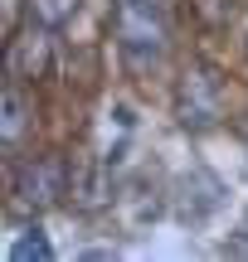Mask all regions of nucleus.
I'll return each instance as SVG.
<instances>
[{
  "label": "nucleus",
  "mask_w": 248,
  "mask_h": 262,
  "mask_svg": "<svg viewBox=\"0 0 248 262\" xmlns=\"http://www.w3.org/2000/svg\"><path fill=\"white\" fill-rule=\"evenodd\" d=\"M112 204L127 214V228H141V224H151V219L161 214V199H156V189L146 194V185H127Z\"/></svg>",
  "instance_id": "6e6552de"
},
{
  "label": "nucleus",
  "mask_w": 248,
  "mask_h": 262,
  "mask_svg": "<svg viewBox=\"0 0 248 262\" xmlns=\"http://www.w3.org/2000/svg\"><path fill=\"white\" fill-rule=\"evenodd\" d=\"M243 131H248V122H243Z\"/></svg>",
  "instance_id": "4468645a"
},
{
  "label": "nucleus",
  "mask_w": 248,
  "mask_h": 262,
  "mask_svg": "<svg viewBox=\"0 0 248 262\" xmlns=\"http://www.w3.org/2000/svg\"><path fill=\"white\" fill-rule=\"evenodd\" d=\"M229 253H234V257H248V219L239 224V233H234V243H229Z\"/></svg>",
  "instance_id": "f8f14e48"
},
{
  "label": "nucleus",
  "mask_w": 248,
  "mask_h": 262,
  "mask_svg": "<svg viewBox=\"0 0 248 262\" xmlns=\"http://www.w3.org/2000/svg\"><path fill=\"white\" fill-rule=\"evenodd\" d=\"M49 257H54V248H49V238L39 233V228H29V233L10 248V262H49Z\"/></svg>",
  "instance_id": "9d476101"
},
{
  "label": "nucleus",
  "mask_w": 248,
  "mask_h": 262,
  "mask_svg": "<svg viewBox=\"0 0 248 262\" xmlns=\"http://www.w3.org/2000/svg\"><path fill=\"white\" fill-rule=\"evenodd\" d=\"M49 68H54V34L34 19H25V29L5 49V73L19 83H39V78H49Z\"/></svg>",
  "instance_id": "20e7f679"
},
{
  "label": "nucleus",
  "mask_w": 248,
  "mask_h": 262,
  "mask_svg": "<svg viewBox=\"0 0 248 262\" xmlns=\"http://www.w3.org/2000/svg\"><path fill=\"white\" fill-rule=\"evenodd\" d=\"M161 5H171V0H161Z\"/></svg>",
  "instance_id": "ddd939ff"
},
{
  "label": "nucleus",
  "mask_w": 248,
  "mask_h": 262,
  "mask_svg": "<svg viewBox=\"0 0 248 262\" xmlns=\"http://www.w3.org/2000/svg\"><path fill=\"white\" fill-rule=\"evenodd\" d=\"M175 122L185 131H214L224 122V78L210 63H190L175 83Z\"/></svg>",
  "instance_id": "f03ea898"
},
{
  "label": "nucleus",
  "mask_w": 248,
  "mask_h": 262,
  "mask_svg": "<svg viewBox=\"0 0 248 262\" xmlns=\"http://www.w3.org/2000/svg\"><path fill=\"white\" fill-rule=\"evenodd\" d=\"M0 107H5V117H0V141H5V150H15L19 136H25V126H29V102H25V93H19V78L5 83Z\"/></svg>",
  "instance_id": "0eeeda50"
},
{
  "label": "nucleus",
  "mask_w": 248,
  "mask_h": 262,
  "mask_svg": "<svg viewBox=\"0 0 248 262\" xmlns=\"http://www.w3.org/2000/svg\"><path fill=\"white\" fill-rule=\"evenodd\" d=\"M68 185H73V175L58 156H34L19 165L15 185H10V209L15 214H44L68 194Z\"/></svg>",
  "instance_id": "7ed1b4c3"
},
{
  "label": "nucleus",
  "mask_w": 248,
  "mask_h": 262,
  "mask_svg": "<svg viewBox=\"0 0 248 262\" xmlns=\"http://www.w3.org/2000/svg\"><path fill=\"white\" fill-rule=\"evenodd\" d=\"M78 5H83V0H25V19H34V25H44V29H64L68 19L78 15Z\"/></svg>",
  "instance_id": "1a4fd4ad"
},
{
  "label": "nucleus",
  "mask_w": 248,
  "mask_h": 262,
  "mask_svg": "<svg viewBox=\"0 0 248 262\" xmlns=\"http://www.w3.org/2000/svg\"><path fill=\"white\" fill-rule=\"evenodd\" d=\"M112 39L136 73L156 68L166 58V39H171L161 0H117L112 5Z\"/></svg>",
  "instance_id": "f257e3e1"
},
{
  "label": "nucleus",
  "mask_w": 248,
  "mask_h": 262,
  "mask_svg": "<svg viewBox=\"0 0 248 262\" xmlns=\"http://www.w3.org/2000/svg\"><path fill=\"white\" fill-rule=\"evenodd\" d=\"M219 204H224V185L214 170H190V175L175 180V214H180V224H204Z\"/></svg>",
  "instance_id": "39448f33"
},
{
  "label": "nucleus",
  "mask_w": 248,
  "mask_h": 262,
  "mask_svg": "<svg viewBox=\"0 0 248 262\" xmlns=\"http://www.w3.org/2000/svg\"><path fill=\"white\" fill-rule=\"evenodd\" d=\"M239 10H243V0H200V19H204V25H214V29L234 25Z\"/></svg>",
  "instance_id": "9b49d317"
},
{
  "label": "nucleus",
  "mask_w": 248,
  "mask_h": 262,
  "mask_svg": "<svg viewBox=\"0 0 248 262\" xmlns=\"http://www.w3.org/2000/svg\"><path fill=\"white\" fill-rule=\"evenodd\" d=\"M68 194H73V209H83V214L107 209V204L117 199L107 160H88V165H78V170H73V185H68Z\"/></svg>",
  "instance_id": "423d86ee"
}]
</instances>
